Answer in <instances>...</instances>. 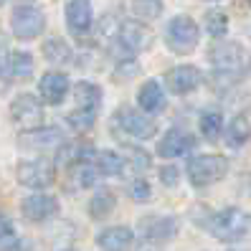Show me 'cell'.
Segmentation results:
<instances>
[{
    "mask_svg": "<svg viewBox=\"0 0 251 251\" xmlns=\"http://www.w3.org/2000/svg\"><path fill=\"white\" fill-rule=\"evenodd\" d=\"M38 94L43 104H61L64 97L69 94V76L61 71H46L38 81Z\"/></svg>",
    "mask_w": 251,
    "mask_h": 251,
    "instance_id": "obj_12",
    "label": "cell"
},
{
    "mask_svg": "<svg viewBox=\"0 0 251 251\" xmlns=\"http://www.w3.org/2000/svg\"><path fill=\"white\" fill-rule=\"evenodd\" d=\"M16 178L21 185L33 188V190H46L56 180V170L49 160H23L18 162Z\"/></svg>",
    "mask_w": 251,
    "mask_h": 251,
    "instance_id": "obj_6",
    "label": "cell"
},
{
    "mask_svg": "<svg viewBox=\"0 0 251 251\" xmlns=\"http://www.w3.org/2000/svg\"><path fill=\"white\" fill-rule=\"evenodd\" d=\"M13 122L23 129H36L43 125V101L33 94H18L10 104Z\"/></svg>",
    "mask_w": 251,
    "mask_h": 251,
    "instance_id": "obj_8",
    "label": "cell"
},
{
    "mask_svg": "<svg viewBox=\"0 0 251 251\" xmlns=\"http://www.w3.org/2000/svg\"><path fill=\"white\" fill-rule=\"evenodd\" d=\"M132 13L140 21H155L162 13V3L160 0H132Z\"/></svg>",
    "mask_w": 251,
    "mask_h": 251,
    "instance_id": "obj_30",
    "label": "cell"
},
{
    "mask_svg": "<svg viewBox=\"0 0 251 251\" xmlns=\"http://www.w3.org/2000/svg\"><path fill=\"white\" fill-rule=\"evenodd\" d=\"M94 165L101 175H109V178H114V175H122L125 170V157L120 152H112V150H104V152H97V160Z\"/></svg>",
    "mask_w": 251,
    "mask_h": 251,
    "instance_id": "obj_24",
    "label": "cell"
},
{
    "mask_svg": "<svg viewBox=\"0 0 251 251\" xmlns=\"http://www.w3.org/2000/svg\"><path fill=\"white\" fill-rule=\"evenodd\" d=\"M129 196H132V201L145 203V201H150V198H152V188H150V183H147V180L137 178L135 183L129 185Z\"/></svg>",
    "mask_w": 251,
    "mask_h": 251,
    "instance_id": "obj_32",
    "label": "cell"
},
{
    "mask_svg": "<svg viewBox=\"0 0 251 251\" xmlns=\"http://www.w3.org/2000/svg\"><path fill=\"white\" fill-rule=\"evenodd\" d=\"M43 56H46L49 64H66V61H71V49L61 38H49L43 43Z\"/></svg>",
    "mask_w": 251,
    "mask_h": 251,
    "instance_id": "obj_25",
    "label": "cell"
},
{
    "mask_svg": "<svg viewBox=\"0 0 251 251\" xmlns=\"http://www.w3.org/2000/svg\"><path fill=\"white\" fill-rule=\"evenodd\" d=\"M211 64H213V76L221 84H239L251 74V53L239 41H218L211 49Z\"/></svg>",
    "mask_w": 251,
    "mask_h": 251,
    "instance_id": "obj_1",
    "label": "cell"
},
{
    "mask_svg": "<svg viewBox=\"0 0 251 251\" xmlns=\"http://www.w3.org/2000/svg\"><path fill=\"white\" fill-rule=\"evenodd\" d=\"M165 84H168V89L173 94H190V92H196L198 86L203 84V71L193 64H183V66H175L168 71V76H165Z\"/></svg>",
    "mask_w": 251,
    "mask_h": 251,
    "instance_id": "obj_10",
    "label": "cell"
},
{
    "mask_svg": "<svg viewBox=\"0 0 251 251\" xmlns=\"http://www.w3.org/2000/svg\"><path fill=\"white\" fill-rule=\"evenodd\" d=\"M99 170L97 165H92L89 160H81V162H74V165H69V183L74 188H92L99 178Z\"/></svg>",
    "mask_w": 251,
    "mask_h": 251,
    "instance_id": "obj_19",
    "label": "cell"
},
{
    "mask_svg": "<svg viewBox=\"0 0 251 251\" xmlns=\"http://www.w3.org/2000/svg\"><path fill=\"white\" fill-rule=\"evenodd\" d=\"M226 173H228V162L224 155H198L185 168L190 185H196V188H208L218 180H224Z\"/></svg>",
    "mask_w": 251,
    "mask_h": 251,
    "instance_id": "obj_5",
    "label": "cell"
},
{
    "mask_svg": "<svg viewBox=\"0 0 251 251\" xmlns=\"http://www.w3.org/2000/svg\"><path fill=\"white\" fill-rule=\"evenodd\" d=\"M114 205H117V198H114L112 190L109 188H99L97 193L92 196V201H89V216L94 221H104L107 216H112Z\"/></svg>",
    "mask_w": 251,
    "mask_h": 251,
    "instance_id": "obj_21",
    "label": "cell"
},
{
    "mask_svg": "<svg viewBox=\"0 0 251 251\" xmlns=\"http://www.w3.org/2000/svg\"><path fill=\"white\" fill-rule=\"evenodd\" d=\"M117 43L125 49V53H140L150 43V31L137 21H125L117 28Z\"/></svg>",
    "mask_w": 251,
    "mask_h": 251,
    "instance_id": "obj_13",
    "label": "cell"
},
{
    "mask_svg": "<svg viewBox=\"0 0 251 251\" xmlns=\"http://www.w3.org/2000/svg\"><path fill=\"white\" fill-rule=\"evenodd\" d=\"M16 244H18L16 228H13L10 218H8L3 211H0V251H10Z\"/></svg>",
    "mask_w": 251,
    "mask_h": 251,
    "instance_id": "obj_31",
    "label": "cell"
},
{
    "mask_svg": "<svg viewBox=\"0 0 251 251\" xmlns=\"http://www.w3.org/2000/svg\"><path fill=\"white\" fill-rule=\"evenodd\" d=\"M140 228H142V236L147 241L152 244H165L170 239H175V233H178L180 224L175 216H145L140 221Z\"/></svg>",
    "mask_w": 251,
    "mask_h": 251,
    "instance_id": "obj_9",
    "label": "cell"
},
{
    "mask_svg": "<svg viewBox=\"0 0 251 251\" xmlns=\"http://www.w3.org/2000/svg\"><path fill=\"white\" fill-rule=\"evenodd\" d=\"M89 157H97L94 147L89 142H66V145H61V152H58L56 162L69 168L74 162H81V160H89Z\"/></svg>",
    "mask_w": 251,
    "mask_h": 251,
    "instance_id": "obj_20",
    "label": "cell"
},
{
    "mask_svg": "<svg viewBox=\"0 0 251 251\" xmlns=\"http://www.w3.org/2000/svg\"><path fill=\"white\" fill-rule=\"evenodd\" d=\"M196 147V137L190 135L188 129H168L165 132V137L160 140V145H157V155L160 157H165V160H170V157H180V155H185V152H190Z\"/></svg>",
    "mask_w": 251,
    "mask_h": 251,
    "instance_id": "obj_14",
    "label": "cell"
},
{
    "mask_svg": "<svg viewBox=\"0 0 251 251\" xmlns=\"http://www.w3.org/2000/svg\"><path fill=\"white\" fill-rule=\"evenodd\" d=\"M101 89L94 84V81H79L74 86V99H76V104L84 107V109H99L101 104Z\"/></svg>",
    "mask_w": 251,
    "mask_h": 251,
    "instance_id": "obj_22",
    "label": "cell"
},
{
    "mask_svg": "<svg viewBox=\"0 0 251 251\" xmlns=\"http://www.w3.org/2000/svg\"><path fill=\"white\" fill-rule=\"evenodd\" d=\"M66 23L74 36H84L94 23V10L89 0H69L66 5Z\"/></svg>",
    "mask_w": 251,
    "mask_h": 251,
    "instance_id": "obj_15",
    "label": "cell"
},
{
    "mask_svg": "<svg viewBox=\"0 0 251 251\" xmlns=\"http://www.w3.org/2000/svg\"><path fill=\"white\" fill-rule=\"evenodd\" d=\"M58 251H74V249H58Z\"/></svg>",
    "mask_w": 251,
    "mask_h": 251,
    "instance_id": "obj_35",
    "label": "cell"
},
{
    "mask_svg": "<svg viewBox=\"0 0 251 251\" xmlns=\"http://www.w3.org/2000/svg\"><path fill=\"white\" fill-rule=\"evenodd\" d=\"M97 112H99V109H84V107H76L74 112L66 114V122H69L74 129H79V132L92 129V125L97 122Z\"/></svg>",
    "mask_w": 251,
    "mask_h": 251,
    "instance_id": "obj_29",
    "label": "cell"
},
{
    "mask_svg": "<svg viewBox=\"0 0 251 251\" xmlns=\"http://www.w3.org/2000/svg\"><path fill=\"white\" fill-rule=\"evenodd\" d=\"M129 155H132V165H135V170H147L150 168V155H147L145 150H140V147H129Z\"/></svg>",
    "mask_w": 251,
    "mask_h": 251,
    "instance_id": "obj_34",
    "label": "cell"
},
{
    "mask_svg": "<svg viewBox=\"0 0 251 251\" xmlns=\"http://www.w3.org/2000/svg\"><path fill=\"white\" fill-rule=\"evenodd\" d=\"M114 122L117 127H122L127 135L137 137V140H150L157 135V122L147 117V112H137L132 107H120L114 112Z\"/></svg>",
    "mask_w": 251,
    "mask_h": 251,
    "instance_id": "obj_7",
    "label": "cell"
},
{
    "mask_svg": "<svg viewBox=\"0 0 251 251\" xmlns=\"http://www.w3.org/2000/svg\"><path fill=\"white\" fill-rule=\"evenodd\" d=\"M135 241V233L127 226H109L97 236V246L101 251H127Z\"/></svg>",
    "mask_w": 251,
    "mask_h": 251,
    "instance_id": "obj_17",
    "label": "cell"
},
{
    "mask_svg": "<svg viewBox=\"0 0 251 251\" xmlns=\"http://www.w3.org/2000/svg\"><path fill=\"white\" fill-rule=\"evenodd\" d=\"M205 31L213 38H224L228 31V16L224 10H208L205 13Z\"/></svg>",
    "mask_w": 251,
    "mask_h": 251,
    "instance_id": "obj_28",
    "label": "cell"
},
{
    "mask_svg": "<svg viewBox=\"0 0 251 251\" xmlns=\"http://www.w3.org/2000/svg\"><path fill=\"white\" fill-rule=\"evenodd\" d=\"M249 135H251V125L246 120V114H236L226 125V142H228V147H233V150H239L241 145H246Z\"/></svg>",
    "mask_w": 251,
    "mask_h": 251,
    "instance_id": "obj_23",
    "label": "cell"
},
{
    "mask_svg": "<svg viewBox=\"0 0 251 251\" xmlns=\"http://www.w3.org/2000/svg\"><path fill=\"white\" fill-rule=\"evenodd\" d=\"M224 129H226V125H224V117H221V112H205V114L201 117V132H203L205 140L216 142L221 135H224Z\"/></svg>",
    "mask_w": 251,
    "mask_h": 251,
    "instance_id": "obj_26",
    "label": "cell"
},
{
    "mask_svg": "<svg viewBox=\"0 0 251 251\" xmlns=\"http://www.w3.org/2000/svg\"><path fill=\"white\" fill-rule=\"evenodd\" d=\"M21 213H23L25 221H31V224H43V221H49L58 213V201L49 193H33V196L23 198Z\"/></svg>",
    "mask_w": 251,
    "mask_h": 251,
    "instance_id": "obj_11",
    "label": "cell"
},
{
    "mask_svg": "<svg viewBox=\"0 0 251 251\" xmlns=\"http://www.w3.org/2000/svg\"><path fill=\"white\" fill-rule=\"evenodd\" d=\"M160 180L165 183L168 188H175L180 180V170L175 168V165H165V168H160Z\"/></svg>",
    "mask_w": 251,
    "mask_h": 251,
    "instance_id": "obj_33",
    "label": "cell"
},
{
    "mask_svg": "<svg viewBox=\"0 0 251 251\" xmlns=\"http://www.w3.org/2000/svg\"><path fill=\"white\" fill-rule=\"evenodd\" d=\"M3 3H5V0H0V5H3Z\"/></svg>",
    "mask_w": 251,
    "mask_h": 251,
    "instance_id": "obj_36",
    "label": "cell"
},
{
    "mask_svg": "<svg viewBox=\"0 0 251 251\" xmlns=\"http://www.w3.org/2000/svg\"><path fill=\"white\" fill-rule=\"evenodd\" d=\"M18 142L23 147H31V150H46V147H61L64 145V135L61 129L56 127H36V129H25L18 137Z\"/></svg>",
    "mask_w": 251,
    "mask_h": 251,
    "instance_id": "obj_16",
    "label": "cell"
},
{
    "mask_svg": "<svg viewBox=\"0 0 251 251\" xmlns=\"http://www.w3.org/2000/svg\"><path fill=\"white\" fill-rule=\"evenodd\" d=\"M8 66H10V74L16 79H28L33 74V56L28 51H13Z\"/></svg>",
    "mask_w": 251,
    "mask_h": 251,
    "instance_id": "obj_27",
    "label": "cell"
},
{
    "mask_svg": "<svg viewBox=\"0 0 251 251\" xmlns=\"http://www.w3.org/2000/svg\"><path fill=\"white\" fill-rule=\"evenodd\" d=\"M198 41H201V28L190 16H175L165 25V43L173 53L178 56L193 53L198 49Z\"/></svg>",
    "mask_w": 251,
    "mask_h": 251,
    "instance_id": "obj_4",
    "label": "cell"
},
{
    "mask_svg": "<svg viewBox=\"0 0 251 251\" xmlns=\"http://www.w3.org/2000/svg\"><path fill=\"white\" fill-rule=\"evenodd\" d=\"M208 231L224 244H236L251 233V213L241 208H224L208 218Z\"/></svg>",
    "mask_w": 251,
    "mask_h": 251,
    "instance_id": "obj_2",
    "label": "cell"
},
{
    "mask_svg": "<svg viewBox=\"0 0 251 251\" xmlns=\"http://www.w3.org/2000/svg\"><path fill=\"white\" fill-rule=\"evenodd\" d=\"M137 101H140L142 112H147V114H157L165 109V92H162L160 81L147 79L137 92Z\"/></svg>",
    "mask_w": 251,
    "mask_h": 251,
    "instance_id": "obj_18",
    "label": "cell"
},
{
    "mask_svg": "<svg viewBox=\"0 0 251 251\" xmlns=\"http://www.w3.org/2000/svg\"><path fill=\"white\" fill-rule=\"evenodd\" d=\"M46 28V16L36 0H21L10 13V31L21 41H33Z\"/></svg>",
    "mask_w": 251,
    "mask_h": 251,
    "instance_id": "obj_3",
    "label": "cell"
}]
</instances>
